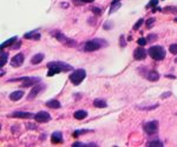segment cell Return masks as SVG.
<instances>
[{"instance_id": "cell-1", "label": "cell", "mask_w": 177, "mask_h": 147, "mask_svg": "<svg viewBox=\"0 0 177 147\" xmlns=\"http://www.w3.org/2000/svg\"><path fill=\"white\" fill-rule=\"evenodd\" d=\"M107 43L103 39H93V40H88L84 44V51L85 52H93V51H97L102 47H106Z\"/></svg>"}, {"instance_id": "cell-29", "label": "cell", "mask_w": 177, "mask_h": 147, "mask_svg": "<svg viewBox=\"0 0 177 147\" xmlns=\"http://www.w3.org/2000/svg\"><path fill=\"white\" fill-rule=\"evenodd\" d=\"M157 4H158V0H150V1H149V5L146 6V9H149V7H155V6H157Z\"/></svg>"}, {"instance_id": "cell-25", "label": "cell", "mask_w": 177, "mask_h": 147, "mask_svg": "<svg viewBox=\"0 0 177 147\" xmlns=\"http://www.w3.org/2000/svg\"><path fill=\"white\" fill-rule=\"evenodd\" d=\"M144 23V20L143 19H139V20H137V23L135 24V26H133V31H137V30H139V27L142 26V24Z\"/></svg>"}, {"instance_id": "cell-17", "label": "cell", "mask_w": 177, "mask_h": 147, "mask_svg": "<svg viewBox=\"0 0 177 147\" xmlns=\"http://www.w3.org/2000/svg\"><path fill=\"white\" fill-rule=\"evenodd\" d=\"M43 60H44V54H43V53H38V54H35L34 57H32L31 62H32L33 65H37V64H40Z\"/></svg>"}, {"instance_id": "cell-12", "label": "cell", "mask_w": 177, "mask_h": 147, "mask_svg": "<svg viewBox=\"0 0 177 147\" xmlns=\"http://www.w3.org/2000/svg\"><path fill=\"white\" fill-rule=\"evenodd\" d=\"M12 118H21V119H28V118H34V115L32 113H28V112H14L11 114Z\"/></svg>"}, {"instance_id": "cell-19", "label": "cell", "mask_w": 177, "mask_h": 147, "mask_svg": "<svg viewBox=\"0 0 177 147\" xmlns=\"http://www.w3.org/2000/svg\"><path fill=\"white\" fill-rule=\"evenodd\" d=\"M73 117L77 120H83V119H85L88 117V112L86 111H77V112H74Z\"/></svg>"}, {"instance_id": "cell-16", "label": "cell", "mask_w": 177, "mask_h": 147, "mask_svg": "<svg viewBox=\"0 0 177 147\" xmlns=\"http://www.w3.org/2000/svg\"><path fill=\"white\" fill-rule=\"evenodd\" d=\"M45 105H46V107H50V108H53V110H58V108L62 107L60 103H59L58 100H56V99H52V100L47 101Z\"/></svg>"}, {"instance_id": "cell-24", "label": "cell", "mask_w": 177, "mask_h": 147, "mask_svg": "<svg viewBox=\"0 0 177 147\" xmlns=\"http://www.w3.org/2000/svg\"><path fill=\"white\" fill-rule=\"evenodd\" d=\"M148 146L149 147H163V142L162 141H158V140H156V141H149L148 142Z\"/></svg>"}, {"instance_id": "cell-18", "label": "cell", "mask_w": 177, "mask_h": 147, "mask_svg": "<svg viewBox=\"0 0 177 147\" xmlns=\"http://www.w3.org/2000/svg\"><path fill=\"white\" fill-rule=\"evenodd\" d=\"M24 38L25 39H34V40H38V39H40V34L38 33V31H32L30 33H26V34L24 35Z\"/></svg>"}, {"instance_id": "cell-20", "label": "cell", "mask_w": 177, "mask_h": 147, "mask_svg": "<svg viewBox=\"0 0 177 147\" xmlns=\"http://www.w3.org/2000/svg\"><path fill=\"white\" fill-rule=\"evenodd\" d=\"M93 105H95V107H97V108H104L107 106L105 100H103V99H96L95 101H93Z\"/></svg>"}, {"instance_id": "cell-14", "label": "cell", "mask_w": 177, "mask_h": 147, "mask_svg": "<svg viewBox=\"0 0 177 147\" xmlns=\"http://www.w3.org/2000/svg\"><path fill=\"white\" fill-rule=\"evenodd\" d=\"M146 78H148V80H150V81H157L159 79L158 72L156 69H150L149 73H148V75H146Z\"/></svg>"}, {"instance_id": "cell-5", "label": "cell", "mask_w": 177, "mask_h": 147, "mask_svg": "<svg viewBox=\"0 0 177 147\" xmlns=\"http://www.w3.org/2000/svg\"><path fill=\"white\" fill-rule=\"evenodd\" d=\"M143 128L145 131V133L149 134V135L156 134L157 131H158V122H157V121H149V122L144 124Z\"/></svg>"}, {"instance_id": "cell-21", "label": "cell", "mask_w": 177, "mask_h": 147, "mask_svg": "<svg viewBox=\"0 0 177 147\" xmlns=\"http://www.w3.org/2000/svg\"><path fill=\"white\" fill-rule=\"evenodd\" d=\"M62 71L58 68V67H56V66H51V67H49V72H47V75L49 77H52L54 74H58V73H60Z\"/></svg>"}, {"instance_id": "cell-34", "label": "cell", "mask_w": 177, "mask_h": 147, "mask_svg": "<svg viewBox=\"0 0 177 147\" xmlns=\"http://www.w3.org/2000/svg\"><path fill=\"white\" fill-rule=\"evenodd\" d=\"M92 12H93L95 14H97V16H100V14H102V11L99 9H97V7H93V9H92Z\"/></svg>"}, {"instance_id": "cell-22", "label": "cell", "mask_w": 177, "mask_h": 147, "mask_svg": "<svg viewBox=\"0 0 177 147\" xmlns=\"http://www.w3.org/2000/svg\"><path fill=\"white\" fill-rule=\"evenodd\" d=\"M0 55H1V61H0V66L1 67H4L5 66V64L7 62V59H9V55H7V53H5L2 50H1V52H0Z\"/></svg>"}, {"instance_id": "cell-10", "label": "cell", "mask_w": 177, "mask_h": 147, "mask_svg": "<svg viewBox=\"0 0 177 147\" xmlns=\"http://www.w3.org/2000/svg\"><path fill=\"white\" fill-rule=\"evenodd\" d=\"M23 87H30V86H34L38 82H40V78H24L23 80Z\"/></svg>"}, {"instance_id": "cell-9", "label": "cell", "mask_w": 177, "mask_h": 147, "mask_svg": "<svg viewBox=\"0 0 177 147\" xmlns=\"http://www.w3.org/2000/svg\"><path fill=\"white\" fill-rule=\"evenodd\" d=\"M145 57H146V51L143 48V46H141V47H138V48L135 50V52H133V58H135L136 60H144Z\"/></svg>"}, {"instance_id": "cell-37", "label": "cell", "mask_w": 177, "mask_h": 147, "mask_svg": "<svg viewBox=\"0 0 177 147\" xmlns=\"http://www.w3.org/2000/svg\"><path fill=\"white\" fill-rule=\"evenodd\" d=\"M110 27H111V25H110V23H109V21H107V23H106L105 25H104V28H105V30H109V28H110Z\"/></svg>"}, {"instance_id": "cell-13", "label": "cell", "mask_w": 177, "mask_h": 147, "mask_svg": "<svg viewBox=\"0 0 177 147\" xmlns=\"http://www.w3.org/2000/svg\"><path fill=\"white\" fill-rule=\"evenodd\" d=\"M51 141L52 144H62L63 142V135L60 132H54L51 135Z\"/></svg>"}, {"instance_id": "cell-39", "label": "cell", "mask_w": 177, "mask_h": 147, "mask_svg": "<svg viewBox=\"0 0 177 147\" xmlns=\"http://www.w3.org/2000/svg\"><path fill=\"white\" fill-rule=\"evenodd\" d=\"M175 62H176V64H177V58H176V59H175Z\"/></svg>"}, {"instance_id": "cell-4", "label": "cell", "mask_w": 177, "mask_h": 147, "mask_svg": "<svg viewBox=\"0 0 177 147\" xmlns=\"http://www.w3.org/2000/svg\"><path fill=\"white\" fill-rule=\"evenodd\" d=\"M86 77V72H85V69L83 68H79V69H76V71H73L72 73L70 74V81L73 84V85H79L80 82L85 79Z\"/></svg>"}, {"instance_id": "cell-40", "label": "cell", "mask_w": 177, "mask_h": 147, "mask_svg": "<svg viewBox=\"0 0 177 147\" xmlns=\"http://www.w3.org/2000/svg\"><path fill=\"white\" fill-rule=\"evenodd\" d=\"M175 21H176V23H177V19H175Z\"/></svg>"}, {"instance_id": "cell-7", "label": "cell", "mask_w": 177, "mask_h": 147, "mask_svg": "<svg viewBox=\"0 0 177 147\" xmlns=\"http://www.w3.org/2000/svg\"><path fill=\"white\" fill-rule=\"evenodd\" d=\"M34 119L38 122H49L51 120V115L47 112L42 111V112H38L37 114H34Z\"/></svg>"}, {"instance_id": "cell-26", "label": "cell", "mask_w": 177, "mask_h": 147, "mask_svg": "<svg viewBox=\"0 0 177 147\" xmlns=\"http://www.w3.org/2000/svg\"><path fill=\"white\" fill-rule=\"evenodd\" d=\"M88 132H90V131L88 130H80V131H74L73 132V137H79V134H84V133H88Z\"/></svg>"}, {"instance_id": "cell-15", "label": "cell", "mask_w": 177, "mask_h": 147, "mask_svg": "<svg viewBox=\"0 0 177 147\" xmlns=\"http://www.w3.org/2000/svg\"><path fill=\"white\" fill-rule=\"evenodd\" d=\"M23 96H24V92H23V91H16V92H13V93L9 94V99H11L12 101H18V100H20Z\"/></svg>"}, {"instance_id": "cell-33", "label": "cell", "mask_w": 177, "mask_h": 147, "mask_svg": "<svg viewBox=\"0 0 177 147\" xmlns=\"http://www.w3.org/2000/svg\"><path fill=\"white\" fill-rule=\"evenodd\" d=\"M119 41H121V43H119V45H121L122 47H125V45H126V44H125V39H124V35H121V38H119Z\"/></svg>"}, {"instance_id": "cell-27", "label": "cell", "mask_w": 177, "mask_h": 147, "mask_svg": "<svg viewBox=\"0 0 177 147\" xmlns=\"http://www.w3.org/2000/svg\"><path fill=\"white\" fill-rule=\"evenodd\" d=\"M169 51H170L171 54H177V44L171 45V46H170V48H169Z\"/></svg>"}, {"instance_id": "cell-31", "label": "cell", "mask_w": 177, "mask_h": 147, "mask_svg": "<svg viewBox=\"0 0 177 147\" xmlns=\"http://www.w3.org/2000/svg\"><path fill=\"white\" fill-rule=\"evenodd\" d=\"M156 107H158V105H154V106H151V107H139V108L143 110V111H149V110H155Z\"/></svg>"}, {"instance_id": "cell-28", "label": "cell", "mask_w": 177, "mask_h": 147, "mask_svg": "<svg viewBox=\"0 0 177 147\" xmlns=\"http://www.w3.org/2000/svg\"><path fill=\"white\" fill-rule=\"evenodd\" d=\"M146 40H148V41H150V43H154V41H156V40H157V35L156 34H149V37L146 38Z\"/></svg>"}, {"instance_id": "cell-11", "label": "cell", "mask_w": 177, "mask_h": 147, "mask_svg": "<svg viewBox=\"0 0 177 147\" xmlns=\"http://www.w3.org/2000/svg\"><path fill=\"white\" fill-rule=\"evenodd\" d=\"M43 88H44V86L43 85H39V86H37V85H34L33 86V88L31 89V92H30V94H28V96H27V99L28 100H33L37 95L39 94L42 91H43Z\"/></svg>"}, {"instance_id": "cell-38", "label": "cell", "mask_w": 177, "mask_h": 147, "mask_svg": "<svg viewBox=\"0 0 177 147\" xmlns=\"http://www.w3.org/2000/svg\"><path fill=\"white\" fill-rule=\"evenodd\" d=\"M81 2H92V1H95V0H80Z\"/></svg>"}, {"instance_id": "cell-35", "label": "cell", "mask_w": 177, "mask_h": 147, "mask_svg": "<svg viewBox=\"0 0 177 147\" xmlns=\"http://www.w3.org/2000/svg\"><path fill=\"white\" fill-rule=\"evenodd\" d=\"M26 128H28V130H35L37 127H35L33 124H28V125H26Z\"/></svg>"}, {"instance_id": "cell-3", "label": "cell", "mask_w": 177, "mask_h": 147, "mask_svg": "<svg viewBox=\"0 0 177 147\" xmlns=\"http://www.w3.org/2000/svg\"><path fill=\"white\" fill-rule=\"evenodd\" d=\"M51 34H52L58 41H60L63 45H65V46H67V47H74V46L77 45L76 40H73V39H70V38L65 37V35L63 34L62 32H59V31H52Z\"/></svg>"}, {"instance_id": "cell-23", "label": "cell", "mask_w": 177, "mask_h": 147, "mask_svg": "<svg viewBox=\"0 0 177 147\" xmlns=\"http://www.w3.org/2000/svg\"><path fill=\"white\" fill-rule=\"evenodd\" d=\"M16 40H17V37H13V38H11L9 40H6L4 44H1V50H4V48L7 47V46H11L13 43H16Z\"/></svg>"}, {"instance_id": "cell-32", "label": "cell", "mask_w": 177, "mask_h": 147, "mask_svg": "<svg viewBox=\"0 0 177 147\" xmlns=\"http://www.w3.org/2000/svg\"><path fill=\"white\" fill-rule=\"evenodd\" d=\"M155 20H156L155 18H151V19H149V20L146 21V26H148V27H151V26H152V25H154Z\"/></svg>"}, {"instance_id": "cell-8", "label": "cell", "mask_w": 177, "mask_h": 147, "mask_svg": "<svg viewBox=\"0 0 177 147\" xmlns=\"http://www.w3.org/2000/svg\"><path fill=\"white\" fill-rule=\"evenodd\" d=\"M24 62V54L21 53H18L17 55H14L11 60V66L12 67H20Z\"/></svg>"}, {"instance_id": "cell-30", "label": "cell", "mask_w": 177, "mask_h": 147, "mask_svg": "<svg viewBox=\"0 0 177 147\" xmlns=\"http://www.w3.org/2000/svg\"><path fill=\"white\" fill-rule=\"evenodd\" d=\"M146 43H148V40L144 39V38H139V39L137 40V44H138L139 46H144V45H146Z\"/></svg>"}, {"instance_id": "cell-2", "label": "cell", "mask_w": 177, "mask_h": 147, "mask_svg": "<svg viewBox=\"0 0 177 147\" xmlns=\"http://www.w3.org/2000/svg\"><path fill=\"white\" fill-rule=\"evenodd\" d=\"M148 53L154 60H163L165 58V50L162 46H152L148 50Z\"/></svg>"}, {"instance_id": "cell-36", "label": "cell", "mask_w": 177, "mask_h": 147, "mask_svg": "<svg viewBox=\"0 0 177 147\" xmlns=\"http://www.w3.org/2000/svg\"><path fill=\"white\" fill-rule=\"evenodd\" d=\"M171 95V92H167V93H164V94H162V96L161 98H163V99H165L167 96H170Z\"/></svg>"}, {"instance_id": "cell-6", "label": "cell", "mask_w": 177, "mask_h": 147, "mask_svg": "<svg viewBox=\"0 0 177 147\" xmlns=\"http://www.w3.org/2000/svg\"><path fill=\"white\" fill-rule=\"evenodd\" d=\"M51 66H56V67H58L62 72H70V71L73 69V67H72L71 65L66 64V62H64V61H51V62L47 64V67H51Z\"/></svg>"}]
</instances>
